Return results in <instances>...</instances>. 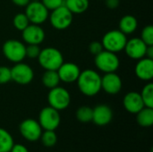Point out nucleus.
Here are the masks:
<instances>
[{
	"label": "nucleus",
	"instance_id": "cd10ccee",
	"mask_svg": "<svg viewBox=\"0 0 153 152\" xmlns=\"http://www.w3.org/2000/svg\"><path fill=\"white\" fill-rule=\"evenodd\" d=\"M141 39L147 46H153V27L152 25H147L143 29Z\"/></svg>",
	"mask_w": 153,
	"mask_h": 152
},
{
	"label": "nucleus",
	"instance_id": "6ab92c4d",
	"mask_svg": "<svg viewBox=\"0 0 153 152\" xmlns=\"http://www.w3.org/2000/svg\"><path fill=\"white\" fill-rule=\"evenodd\" d=\"M138 27L137 19L131 14H126L123 16L119 21V30L124 34L128 35L134 33Z\"/></svg>",
	"mask_w": 153,
	"mask_h": 152
},
{
	"label": "nucleus",
	"instance_id": "b1692460",
	"mask_svg": "<svg viewBox=\"0 0 153 152\" xmlns=\"http://www.w3.org/2000/svg\"><path fill=\"white\" fill-rule=\"evenodd\" d=\"M143 104L147 108H153V83L148 82L142 90L140 93Z\"/></svg>",
	"mask_w": 153,
	"mask_h": 152
},
{
	"label": "nucleus",
	"instance_id": "4468645a",
	"mask_svg": "<svg viewBox=\"0 0 153 152\" xmlns=\"http://www.w3.org/2000/svg\"><path fill=\"white\" fill-rule=\"evenodd\" d=\"M122 80L120 76L114 73H105L101 77V90L110 95H116L122 90Z\"/></svg>",
	"mask_w": 153,
	"mask_h": 152
},
{
	"label": "nucleus",
	"instance_id": "bb28decb",
	"mask_svg": "<svg viewBox=\"0 0 153 152\" xmlns=\"http://www.w3.org/2000/svg\"><path fill=\"white\" fill-rule=\"evenodd\" d=\"M30 23V22L27 15L25 14V13H16L13 17V24L14 28L18 30H21V31H22Z\"/></svg>",
	"mask_w": 153,
	"mask_h": 152
},
{
	"label": "nucleus",
	"instance_id": "ddd939ff",
	"mask_svg": "<svg viewBox=\"0 0 153 152\" xmlns=\"http://www.w3.org/2000/svg\"><path fill=\"white\" fill-rule=\"evenodd\" d=\"M148 46L141 39V38H133L126 41L124 50L126 55L134 60L145 57Z\"/></svg>",
	"mask_w": 153,
	"mask_h": 152
},
{
	"label": "nucleus",
	"instance_id": "2f4dec72",
	"mask_svg": "<svg viewBox=\"0 0 153 152\" xmlns=\"http://www.w3.org/2000/svg\"><path fill=\"white\" fill-rule=\"evenodd\" d=\"M89 50H90V52L92 55L97 56L101 51H103L104 48H103V46H102V43L101 42H100V41H92L89 45Z\"/></svg>",
	"mask_w": 153,
	"mask_h": 152
},
{
	"label": "nucleus",
	"instance_id": "f8f14e48",
	"mask_svg": "<svg viewBox=\"0 0 153 152\" xmlns=\"http://www.w3.org/2000/svg\"><path fill=\"white\" fill-rule=\"evenodd\" d=\"M22 36L26 44L39 45L44 41L46 34L40 25L30 23L22 31Z\"/></svg>",
	"mask_w": 153,
	"mask_h": 152
},
{
	"label": "nucleus",
	"instance_id": "72a5a7b5",
	"mask_svg": "<svg viewBox=\"0 0 153 152\" xmlns=\"http://www.w3.org/2000/svg\"><path fill=\"white\" fill-rule=\"evenodd\" d=\"M106 5L109 9H117L119 6V0H106Z\"/></svg>",
	"mask_w": 153,
	"mask_h": 152
},
{
	"label": "nucleus",
	"instance_id": "dca6fc26",
	"mask_svg": "<svg viewBox=\"0 0 153 152\" xmlns=\"http://www.w3.org/2000/svg\"><path fill=\"white\" fill-rule=\"evenodd\" d=\"M113 118V112L110 107L105 104L98 105L92 108V122L99 126L108 125Z\"/></svg>",
	"mask_w": 153,
	"mask_h": 152
},
{
	"label": "nucleus",
	"instance_id": "6e6552de",
	"mask_svg": "<svg viewBox=\"0 0 153 152\" xmlns=\"http://www.w3.org/2000/svg\"><path fill=\"white\" fill-rule=\"evenodd\" d=\"M25 7L26 8L24 13L30 23L41 25L48 19V10L41 2L33 0L30 1Z\"/></svg>",
	"mask_w": 153,
	"mask_h": 152
},
{
	"label": "nucleus",
	"instance_id": "0eeeda50",
	"mask_svg": "<svg viewBox=\"0 0 153 152\" xmlns=\"http://www.w3.org/2000/svg\"><path fill=\"white\" fill-rule=\"evenodd\" d=\"M48 101L50 107L61 111L69 107L71 103V96L67 90L63 87L56 86L50 89L48 95Z\"/></svg>",
	"mask_w": 153,
	"mask_h": 152
},
{
	"label": "nucleus",
	"instance_id": "a878e982",
	"mask_svg": "<svg viewBox=\"0 0 153 152\" xmlns=\"http://www.w3.org/2000/svg\"><path fill=\"white\" fill-rule=\"evenodd\" d=\"M39 139H41L42 144L48 148L55 146L57 142V136L55 131H50V130H45V132L41 133Z\"/></svg>",
	"mask_w": 153,
	"mask_h": 152
},
{
	"label": "nucleus",
	"instance_id": "2eb2a0df",
	"mask_svg": "<svg viewBox=\"0 0 153 152\" xmlns=\"http://www.w3.org/2000/svg\"><path fill=\"white\" fill-rule=\"evenodd\" d=\"M81 70L79 66L74 63H63L61 66L57 69V73L59 75L60 81L65 83L75 82L80 75Z\"/></svg>",
	"mask_w": 153,
	"mask_h": 152
},
{
	"label": "nucleus",
	"instance_id": "393cba45",
	"mask_svg": "<svg viewBox=\"0 0 153 152\" xmlns=\"http://www.w3.org/2000/svg\"><path fill=\"white\" fill-rule=\"evenodd\" d=\"M76 118L81 123H89L92 121V108L88 106L80 107L76 111Z\"/></svg>",
	"mask_w": 153,
	"mask_h": 152
},
{
	"label": "nucleus",
	"instance_id": "9b49d317",
	"mask_svg": "<svg viewBox=\"0 0 153 152\" xmlns=\"http://www.w3.org/2000/svg\"><path fill=\"white\" fill-rule=\"evenodd\" d=\"M19 129L22 136L29 142L38 141L42 133V128L39 122L31 118L23 120L21 123Z\"/></svg>",
	"mask_w": 153,
	"mask_h": 152
},
{
	"label": "nucleus",
	"instance_id": "7ed1b4c3",
	"mask_svg": "<svg viewBox=\"0 0 153 152\" xmlns=\"http://www.w3.org/2000/svg\"><path fill=\"white\" fill-rule=\"evenodd\" d=\"M126 41L127 38L126 34L119 30H111L105 33L101 43L105 50L117 54L124 50Z\"/></svg>",
	"mask_w": 153,
	"mask_h": 152
},
{
	"label": "nucleus",
	"instance_id": "c9c22d12",
	"mask_svg": "<svg viewBox=\"0 0 153 152\" xmlns=\"http://www.w3.org/2000/svg\"><path fill=\"white\" fill-rule=\"evenodd\" d=\"M145 57L153 59V46H148L147 50H146V55Z\"/></svg>",
	"mask_w": 153,
	"mask_h": 152
},
{
	"label": "nucleus",
	"instance_id": "5701e85b",
	"mask_svg": "<svg viewBox=\"0 0 153 152\" xmlns=\"http://www.w3.org/2000/svg\"><path fill=\"white\" fill-rule=\"evenodd\" d=\"M13 144V139L10 133L0 128V152H10Z\"/></svg>",
	"mask_w": 153,
	"mask_h": 152
},
{
	"label": "nucleus",
	"instance_id": "f03ea898",
	"mask_svg": "<svg viewBox=\"0 0 153 152\" xmlns=\"http://www.w3.org/2000/svg\"><path fill=\"white\" fill-rule=\"evenodd\" d=\"M38 61L43 69L57 71L64 63V56L57 48L48 47L40 50Z\"/></svg>",
	"mask_w": 153,
	"mask_h": 152
},
{
	"label": "nucleus",
	"instance_id": "f257e3e1",
	"mask_svg": "<svg viewBox=\"0 0 153 152\" xmlns=\"http://www.w3.org/2000/svg\"><path fill=\"white\" fill-rule=\"evenodd\" d=\"M76 82L79 90L87 97H93L101 90V76L92 69L81 72Z\"/></svg>",
	"mask_w": 153,
	"mask_h": 152
},
{
	"label": "nucleus",
	"instance_id": "7c9ffc66",
	"mask_svg": "<svg viewBox=\"0 0 153 152\" xmlns=\"http://www.w3.org/2000/svg\"><path fill=\"white\" fill-rule=\"evenodd\" d=\"M41 3L48 11H53L65 4V0H41Z\"/></svg>",
	"mask_w": 153,
	"mask_h": 152
},
{
	"label": "nucleus",
	"instance_id": "39448f33",
	"mask_svg": "<svg viewBox=\"0 0 153 152\" xmlns=\"http://www.w3.org/2000/svg\"><path fill=\"white\" fill-rule=\"evenodd\" d=\"M3 54L5 58L14 64L22 62L26 57V46L17 39H8L3 44Z\"/></svg>",
	"mask_w": 153,
	"mask_h": 152
},
{
	"label": "nucleus",
	"instance_id": "aec40b11",
	"mask_svg": "<svg viewBox=\"0 0 153 152\" xmlns=\"http://www.w3.org/2000/svg\"><path fill=\"white\" fill-rule=\"evenodd\" d=\"M136 115V121L142 127H150L153 125V108L144 107Z\"/></svg>",
	"mask_w": 153,
	"mask_h": 152
},
{
	"label": "nucleus",
	"instance_id": "473e14b6",
	"mask_svg": "<svg viewBox=\"0 0 153 152\" xmlns=\"http://www.w3.org/2000/svg\"><path fill=\"white\" fill-rule=\"evenodd\" d=\"M10 152H29V151L22 144H13Z\"/></svg>",
	"mask_w": 153,
	"mask_h": 152
},
{
	"label": "nucleus",
	"instance_id": "20e7f679",
	"mask_svg": "<svg viewBox=\"0 0 153 152\" xmlns=\"http://www.w3.org/2000/svg\"><path fill=\"white\" fill-rule=\"evenodd\" d=\"M94 63L96 67L102 73H114L120 66V60L116 53L103 50L95 56Z\"/></svg>",
	"mask_w": 153,
	"mask_h": 152
},
{
	"label": "nucleus",
	"instance_id": "423d86ee",
	"mask_svg": "<svg viewBox=\"0 0 153 152\" xmlns=\"http://www.w3.org/2000/svg\"><path fill=\"white\" fill-rule=\"evenodd\" d=\"M50 24L56 30H65L73 22L74 14L69 11V9L64 4L53 11L48 15Z\"/></svg>",
	"mask_w": 153,
	"mask_h": 152
},
{
	"label": "nucleus",
	"instance_id": "4be33fe9",
	"mask_svg": "<svg viewBox=\"0 0 153 152\" xmlns=\"http://www.w3.org/2000/svg\"><path fill=\"white\" fill-rule=\"evenodd\" d=\"M41 81L43 85L49 90L58 86L61 82L57 71H54V70H45Z\"/></svg>",
	"mask_w": 153,
	"mask_h": 152
},
{
	"label": "nucleus",
	"instance_id": "a211bd4d",
	"mask_svg": "<svg viewBox=\"0 0 153 152\" xmlns=\"http://www.w3.org/2000/svg\"><path fill=\"white\" fill-rule=\"evenodd\" d=\"M123 105L126 110L131 114H137L142 108L145 107L141 94L136 91H130L126 93L123 99Z\"/></svg>",
	"mask_w": 153,
	"mask_h": 152
},
{
	"label": "nucleus",
	"instance_id": "c756f323",
	"mask_svg": "<svg viewBox=\"0 0 153 152\" xmlns=\"http://www.w3.org/2000/svg\"><path fill=\"white\" fill-rule=\"evenodd\" d=\"M12 81L11 69L7 66H0V84H5Z\"/></svg>",
	"mask_w": 153,
	"mask_h": 152
},
{
	"label": "nucleus",
	"instance_id": "9d476101",
	"mask_svg": "<svg viewBox=\"0 0 153 152\" xmlns=\"http://www.w3.org/2000/svg\"><path fill=\"white\" fill-rule=\"evenodd\" d=\"M11 76L12 81L14 82L21 85H26L32 82L34 72L29 65L20 62L16 63L11 68Z\"/></svg>",
	"mask_w": 153,
	"mask_h": 152
},
{
	"label": "nucleus",
	"instance_id": "c85d7f7f",
	"mask_svg": "<svg viewBox=\"0 0 153 152\" xmlns=\"http://www.w3.org/2000/svg\"><path fill=\"white\" fill-rule=\"evenodd\" d=\"M40 47L39 45H28L26 47L25 54L26 57H29L30 59H35L38 58L39 53H40Z\"/></svg>",
	"mask_w": 153,
	"mask_h": 152
},
{
	"label": "nucleus",
	"instance_id": "f704fd0d",
	"mask_svg": "<svg viewBox=\"0 0 153 152\" xmlns=\"http://www.w3.org/2000/svg\"><path fill=\"white\" fill-rule=\"evenodd\" d=\"M12 2L18 6H26L30 2V0H12Z\"/></svg>",
	"mask_w": 153,
	"mask_h": 152
},
{
	"label": "nucleus",
	"instance_id": "412c9836",
	"mask_svg": "<svg viewBox=\"0 0 153 152\" xmlns=\"http://www.w3.org/2000/svg\"><path fill=\"white\" fill-rule=\"evenodd\" d=\"M65 5L74 14L82 13L89 8V0H65Z\"/></svg>",
	"mask_w": 153,
	"mask_h": 152
},
{
	"label": "nucleus",
	"instance_id": "f3484780",
	"mask_svg": "<svg viewBox=\"0 0 153 152\" xmlns=\"http://www.w3.org/2000/svg\"><path fill=\"white\" fill-rule=\"evenodd\" d=\"M134 73L140 80L150 82L153 78V59L148 57L139 59L135 65Z\"/></svg>",
	"mask_w": 153,
	"mask_h": 152
},
{
	"label": "nucleus",
	"instance_id": "1a4fd4ad",
	"mask_svg": "<svg viewBox=\"0 0 153 152\" xmlns=\"http://www.w3.org/2000/svg\"><path fill=\"white\" fill-rule=\"evenodd\" d=\"M59 111L48 106L41 109L39 115V124L44 130L55 131L60 125Z\"/></svg>",
	"mask_w": 153,
	"mask_h": 152
}]
</instances>
